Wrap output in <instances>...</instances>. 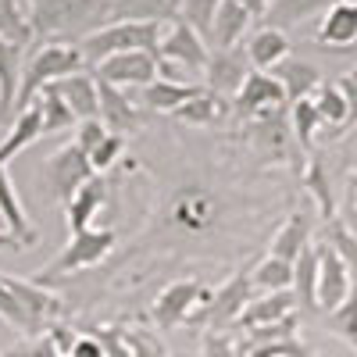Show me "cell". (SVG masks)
Masks as SVG:
<instances>
[{"label":"cell","mask_w":357,"mask_h":357,"mask_svg":"<svg viewBox=\"0 0 357 357\" xmlns=\"http://www.w3.org/2000/svg\"><path fill=\"white\" fill-rule=\"evenodd\" d=\"M161 33L165 29L158 22H104L89 36H82L75 47L82 54V65H97V61L114 57V54H132V50L154 54Z\"/></svg>","instance_id":"cell-4"},{"label":"cell","mask_w":357,"mask_h":357,"mask_svg":"<svg viewBox=\"0 0 357 357\" xmlns=\"http://www.w3.org/2000/svg\"><path fill=\"white\" fill-rule=\"evenodd\" d=\"M286 97H282V86L268 75V72H247V79L240 82V89H236V97L229 100V107L240 114V118H268L282 111Z\"/></svg>","instance_id":"cell-11"},{"label":"cell","mask_w":357,"mask_h":357,"mask_svg":"<svg viewBox=\"0 0 357 357\" xmlns=\"http://www.w3.org/2000/svg\"><path fill=\"white\" fill-rule=\"evenodd\" d=\"M22 61H25V47L15 40H0V132L15 118V93H18V79H22Z\"/></svg>","instance_id":"cell-19"},{"label":"cell","mask_w":357,"mask_h":357,"mask_svg":"<svg viewBox=\"0 0 357 357\" xmlns=\"http://www.w3.org/2000/svg\"><path fill=\"white\" fill-rule=\"evenodd\" d=\"M154 54H158V75L161 79H172V82H183V79H175V68H183V72H204L211 47H207L193 33V29H186L183 22H172L168 33H161Z\"/></svg>","instance_id":"cell-5"},{"label":"cell","mask_w":357,"mask_h":357,"mask_svg":"<svg viewBox=\"0 0 357 357\" xmlns=\"http://www.w3.org/2000/svg\"><path fill=\"white\" fill-rule=\"evenodd\" d=\"M104 200H107V178L104 175H89L86 183L72 193V200L65 204V211H68V236L82 232V229H93V218L100 215Z\"/></svg>","instance_id":"cell-18"},{"label":"cell","mask_w":357,"mask_h":357,"mask_svg":"<svg viewBox=\"0 0 357 357\" xmlns=\"http://www.w3.org/2000/svg\"><path fill=\"white\" fill-rule=\"evenodd\" d=\"M178 0H111L107 22H165L175 18Z\"/></svg>","instance_id":"cell-28"},{"label":"cell","mask_w":357,"mask_h":357,"mask_svg":"<svg viewBox=\"0 0 357 357\" xmlns=\"http://www.w3.org/2000/svg\"><path fill=\"white\" fill-rule=\"evenodd\" d=\"M4 250H22V243L15 240L8 229H0V254H4Z\"/></svg>","instance_id":"cell-47"},{"label":"cell","mask_w":357,"mask_h":357,"mask_svg":"<svg viewBox=\"0 0 357 357\" xmlns=\"http://www.w3.org/2000/svg\"><path fill=\"white\" fill-rule=\"evenodd\" d=\"M333 4H336V0H272L268 11H264V18H268L272 29H282V33H286L289 25H301L311 15H325Z\"/></svg>","instance_id":"cell-29"},{"label":"cell","mask_w":357,"mask_h":357,"mask_svg":"<svg viewBox=\"0 0 357 357\" xmlns=\"http://www.w3.org/2000/svg\"><path fill=\"white\" fill-rule=\"evenodd\" d=\"M318 111L314 100H296L293 104V139L301 143L304 154H314V139H318Z\"/></svg>","instance_id":"cell-36"},{"label":"cell","mask_w":357,"mask_h":357,"mask_svg":"<svg viewBox=\"0 0 357 357\" xmlns=\"http://www.w3.org/2000/svg\"><path fill=\"white\" fill-rule=\"evenodd\" d=\"M0 357H61V354H57L54 340H50V336L43 333V336H33V340H22L18 347L4 350Z\"/></svg>","instance_id":"cell-42"},{"label":"cell","mask_w":357,"mask_h":357,"mask_svg":"<svg viewBox=\"0 0 357 357\" xmlns=\"http://www.w3.org/2000/svg\"><path fill=\"white\" fill-rule=\"evenodd\" d=\"M122 151H126V139L122 136H104L93 151L86 154V161H89V168H93V175H104L107 168H114V161L122 158Z\"/></svg>","instance_id":"cell-38"},{"label":"cell","mask_w":357,"mask_h":357,"mask_svg":"<svg viewBox=\"0 0 357 357\" xmlns=\"http://www.w3.org/2000/svg\"><path fill=\"white\" fill-rule=\"evenodd\" d=\"M357 40V4L354 0H336V4L321 15L318 25V43L333 50H350Z\"/></svg>","instance_id":"cell-23"},{"label":"cell","mask_w":357,"mask_h":357,"mask_svg":"<svg viewBox=\"0 0 357 357\" xmlns=\"http://www.w3.org/2000/svg\"><path fill=\"white\" fill-rule=\"evenodd\" d=\"M250 275L247 272H236L229 282H222L211 296V304H207V333H225L229 325H236L240 311L250 304Z\"/></svg>","instance_id":"cell-15"},{"label":"cell","mask_w":357,"mask_h":357,"mask_svg":"<svg viewBox=\"0 0 357 357\" xmlns=\"http://www.w3.org/2000/svg\"><path fill=\"white\" fill-rule=\"evenodd\" d=\"M247 275H250V289L282 293V289H289V282H293V264H286V261H279V257H268V254H264Z\"/></svg>","instance_id":"cell-33"},{"label":"cell","mask_w":357,"mask_h":357,"mask_svg":"<svg viewBox=\"0 0 357 357\" xmlns=\"http://www.w3.org/2000/svg\"><path fill=\"white\" fill-rule=\"evenodd\" d=\"M250 65H247V57L240 47H232V50H211L207 54V65H204V89L207 93H215V97H225L232 100L236 97V89H240V82L247 79Z\"/></svg>","instance_id":"cell-14"},{"label":"cell","mask_w":357,"mask_h":357,"mask_svg":"<svg viewBox=\"0 0 357 357\" xmlns=\"http://www.w3.org/2000/svg\"><path fill=\"white\" fill-rule=\"evenodd\" d=\"M111 0H22L29 43H68L107 22Z\"/></svg>","instance_id":"cell-1"},{"label":"cell","mask_w":357,"mask_h":357,"mask_svg":"<svg viewBox=\"0 0 357 357\" xmlns=\"http://www.w3.org/2000/svg\"><path fill=\"white\" fill-rule=\"evenodd\" d=\"M200 82H172V79H154V82H146L143 86V93H139V104L146 111H161V114H175L178 107H183L186 100H193L200 93Z\"/></svg>","instance_id":"cell-25"},{"label":"cell","mask_w":357,"mask_h":357,"mask_svg":"<svg viewBox=\"0 0 357 357\" xmlns=\"http://www.w3.org/2000/svg\"><path fill=\"white\" fill-rule=\"evenodd\" d=\"M0 40H15L29 47V29L22 15V0H0Z\"/></svg>","instance_id":"cell-37"},{"label":"cell","mask_w":357,"mask_h":357,"mask_svg":"<svg viewBox=\"0 0 357 357\" xmlns=\"http://www.w3.org/2000/svg\"><path fill=\"white\" fill-rule=\"evenodd\" d=\"M93 340L100 343L104 357H129V340H126L122 325H104V329L93 333Z\"/></svg>","instance_id":"cell-41"},{"label":"cell","mask_w":357,"mask_h":357,"mask_svg":"<svg viewBox=\"0 0 357 357\" xmlns=\"http://www.w3.org/2000/svg\"><path fill=\"white\" fill-rule=\"evenodd\" d=\"M126 340H129V357H168V347L154 329H126Z\"/></svg>","instance_id":"cell-39"},{"label":"cell","mask_w":357,"mask_h":357,"mask_svg":"<svg viewBox=\"0 0 357 357\" xmlns=\"http://www.w3.org/2000/svg\"><path fill=\"white\" fill-rule=\"evenodd\" d=\"M61 304L57 293H50L36 279H15V275H0V321L25 340L43 336L47 325L57 318Z\"/></svg>","instance_id":"cell-2"},{"label":"cell","mask_w":357,"mask_h":357,"mask_svg":"<svg viewBox=\"0 0 357 357\" xmlns=\"http://www.w3.org/2000/svg\"><path fill=\"white\" fill-rule=\"evenodd\" d=\"M250 11L240 4V0H218L215 8V18H211V29H207V47L215 50H232L240 47L243 33L250 29Z\"/></svg>","instance_id":"cell-17"},{"label":"cell","mask_w":357,"mask_h":357,"mask_svg":"<svg viewBox=\"0 0 357 357\" xmlns=\"http://www.w3.org/2000/svg\"><path fill=\"white\" fill-rule=\"evenodd\" d=\"M72 72H82V54L75 43H43L33 50L29 61H22V79H18V93H15V114H22L40 89L54 86L57 79H65Z\"/></svg>","instance_id":"cell-3"},{"label":"cell","mask_w":357,"mask_h":357,"mask_svg":"<svg viewBox=\"0 0 357 357\" xmlns=\"http://www.w3.org/2000/svg\"><path fill=\"white\" fill-rule=\"evenodd\" d=\"M314 100V111H318V132L325 136H336V132H347L354 114H357V93H354V79L343 75L336 82H321V89L311 97Z\"/></svg>","instance_id":"cell-9"},{"label":"cell","mask_w":357,"mask_h":357,"mask_svg":"<svg viewBox=\"0 0 357 357\" xmlns=\"http://www.w3.org/2000/svg\"><path fill=\"white\" fill-rule=\"evenodd\" d=\"M229 100L225 97H215V93H207V89H200V93L193 100H186L183 107L175 111L178 122H186V126H218L229 118Z\"/></svg>","instance_id":"cell-30"},{"label":"cell","mask_w":357,"mask_h":357,"mask_svg":"<svg viewBox=\"0 0 357 357\" xmlns=\"http://www.w3.org/2000/svg\"><path fill=\"white\" fill-rule=\"evenodd\" d=\"M114 240H118V236H114L111 229H82V232H72L68 243H65V250L47 264L43 279L72 275V272H82V268L100 264V261L114 250Z\"/></svg>","instance_id":"cell-6"},{"label":"cell","mask_w":357,"mask_h":357,"mask_svg":"<svg viewBox=\"0 0 357 357\" xmlns=\"http://www.w3.org/2000/svg\"><path fill=\"white\" fill-rule=\"evenodd\" d=\"M50 89L57 93V100L72 111L75 122L97 118V82H93V75H89V72H72L65 79H57Z\"/></svg>","instance_id":"cell-22"},{"label":"cell","mask_w":357,"mask_h":357,"mask_svg":"<svg viewBox=\"0 0 357 357\" xmlns=\"http://www.w3.org/2000/svg\"><path fill=\"white\" fill-rule=\"evenodd\" d=\"M307 247H311V218L296 211L272 236V243H268V257H279V261L293 264L296 257H301V250H307Z\"/></svg>","instance_id":"cell-26"},{"label":"cell","mask_w":357,"mask_h":357,"mask_svg":"<svg viewBox=\"0 0 357 357\" xmlns=\"http://www.w3.org/2000/svg\"><path fill=\"white\" fill-rule=\"evenodd\" d=\"M215 8H218V0H178L175 4V22H183L186 29H193V33L207 43V29H211Z\"/></svg>","instance_id":"cell-35"},{"label":"cell","mask_w":357,"mask_h":357,"mask_svg":"<svg viewBox=\"0 0 357 357\" xmlns=\"http://www.w3.org/2000/svg\"><path fill=\"white\" fill-rule=\"evenodd\" d=\"M304 183H307V193L318 207V215L325 222H333L340 211H336V193H333V183H329V172L318 161V154H307V172H304Z\"/></svg>","instance_id":"cell-31"},{"label":"cell","mask_w":357,"mask_h":357,"mask_svg":"<svg viewBox=\"0 0 357 357\" xmlns=\"http://www.w3.org/2000/svg\"><path fill=\"white\" fill-rule=\"evenodd\" d=\"M97 122L111 132V136H129L143 126V111L136 100H129L126 89H114L97 82Z\"/></svg>","instance_id":"cell-13"},{"label":"cell","mask_w":357,"mask_h":357,"mask_svg":"<svg viewBox=\"0 0 357 357\" xmlns=\"http://www.w3.org/2000/svg\"><path fill=\"white\" fill-rule=\"evenodd\" d=\"M200 357H243L236 340L229 333H204V343H200Z\"/></svg>","instance_id":"cell-43"},{"label":"cell","mask_w":357,"mask_h":357,"mask_svg":"<svg viewBox=\"0 0 357 357\" xmlns=\"http://www.w3.org/2000/svg\"><path fill=\"white\" fill-rule=\"evenodd\" d=\"M40 136H43V132H40V114H36V107H25L22 114H15L11 126L4 129V139H0V165L8 168L11 158H18L25 146H33Z\"/></svg>","instance_id":"cell-27"},{"label":"cell","mask_w":357,"mask_h":357,"mask_svg":"<svg viewBox=\"0 0 357 357\" xmlns=\"http://www.w3.org/2000/svg\"><path fill=\"white\" fill-rule=\"evenodd\" d=\"M104 136H107V129L97 122V118H86V122H79V126H75V139H72V143L79 146L82 154H89V151H93V146L104 139Z\"/></svg>","instance_id":"cell-44"},{"label":"cell","mask_w":357,"mask_h":357,"mask_svg":"<svg viewBox=\"0 0 357 357\" xmlns=\"http://www.w3.org/2000/svg\"><path fill=\"white\" fill-rule=\"evenodd\" d=\"M93 82L114 86V89H132V86H146L158 79V54H146V50H132V54H114L104 57V61L93 65Z\"/></svg>","instance_id":"cell-8"},{"label":"cell","mask_w":357,"mask_h":357,"mask_svg":"<svg viewBox=\"0 0 357 357\" xmlns=\"http://www.w3.org/2000/svg\"><path fill=\"white\" fill-rule=\"evenodd\" d=\"M314 279H318V257H314V247L301 250V257L293 261V282H289V293L296 304H304L314 311Z\"/></svg>","instance_id":"cell-34"},{"label":"cell","mask_w":357,"mask_h":357,"mask_svg":"<svg viewBox=\"0 0 357 357\" xmlns=\"http://www.w3.org/2000/svg\"><path fill=\"white\" fill-rule=\"evenodd\" d=\"M318 279H314V311H336L343 301L354 296V264H347L329 243L314 247Z\"/></svg>","instance_id":"cell-7"},{"label":"cell","mask_w":357,"mask_h":357,"mask_svg":"<svg viewBox=\"0 0 357 357\" xmlns=\"http://www.w3.org/2000/svg\"><path fill=\"white\" fill-rule=\"evenodd\" d=\"M272 75L279 86H282V97L289 100V104H296V100H311L318 89H321V68L318 65H311V61H304V57H286L282 65H275Z\"/></svg>","instance_id":"cell-16"},{"label":"cell","mask_w":357,"mask_h":357,"mask_svg":"<svg viewBox=\"0 0 357 357\" xmlns=\"http://www.w3.org/2000/svg\"><path fill=\"white\" fill-rule=\"evenodd\" d=\"M247 65L254 72H272L275 65H282L289 57V36L282 33V29H272V25H261L257 33L250 36L247 43Z\"/></svg>","instance_id":"cell-24"},{"label":"cell","mask_w":357,"mask_h":357,"mask_svg":"<svg viewBox=\"0 0 357 357\" xmlns=\"http://www.w3.org/2000/svg\"><path fill=\"white\" fill-rule=\"evenodd\" d=\"M93 175V168H89L86 154L79 151L75 143L61 146V151H54L47 161H43V178H47V190L57 204H68L72 193L86 183V178Z\"/></svg>","instance_id":"cell-10"},{"label":"cell","mask_w":357,"mask_h":357,"mask_svg":"<svg viewBox=\"0 0 357 357\" xmlns=\"http://www.w3.org/2000/svg\"><path fill=\"white\" fill-rule=\"evenodd\" d=\"M197 304H204V286H200L197 279H178V282H172V286H165V289L158 293V301H154V307H151L154 325H158L161 333L178 329V325L193 314Z\"/></svg>","instance_id":"cell-12"},{"label":"cell","mask_w":357,"mask_h":357,"mask_svg":"<svg viewBox=\"0 0 357 357\" xmlns=\"http://www.w3.org/2000/svg\"><path fill=\"white\" fill-rule=\"evenodd\" d=\"M240 4L250 11V18H264V11H268V4H272V0H240Z\"/></svg>","instance_id":"cell-46"},{"label":"cell","mask_w":357,"mask_h":357,"mask_svg":"<svg viewBox=\"0 0 357 357\" xmlns=\"http://www.w3.org/2000/svg\"><path fill=\"white\" fill-rule=\"evenodd\" d=\"M65 357H104V350H100V343L93 336H75V343H72V350Z\"/></svg>","instance_id":"cell-45"},{"label":"cell","mask_w":357,"mask_h":357,"mask_svg":"<svg viewBox=\"0 0 357 357\" xmlns=\"http://www.w3.org/2000/svg\"><path fill=\"white\" fill-rule=\"evenodd\" d=\"M325 318H329V329H333L347 347H357V329H354V296H350V301H343L336 311H329Z\"/></svg>","instance_id":"cell-40"},{"label":"cell","mask_w":357,"mask_h":357,"mask_svg":"<svg viewBox=\"0 0 357 357\" xmlns=\"http://www.w3.org/2000/svg\"><path fill=\"white\" fill-rule=\"evenodd\" d=\"M296 314V301L293 293L282 289V293H261V296H250V304L240 311L236 325L247 333V329H261V325H275L282 318H293Z\"/></svg>","instance_id":"cell-21"},{"label":"cell","mask_w":357,"mask_h":357,"mask_svg":"<svg viewBox=\"0 0 357 357\" xmlns=\"http://www.w3.org/2000/svg\"><path fill=\"white\" fill-rule=\"evenodd\" d=\"M0 218L8 222V232L22 243V250H25V247H33V243L40 240V232H36L33 222H29L25 204H22L15 183H11V172H8L4 165H0Z\"/></svg>","instance_id":"cell-20"},{"label":"cell","mask_w":357,"mask_h":357,"mask_svg":"<svg viewBox=\"0 0 357 357\" xmlns=\"http://www.w3.org/2000/svg\"><path fill=\"white\" fill-rule=\"evenodd\" d=\"M29 107H36V114H40V132L43 136H50V132H61V129H75V118H72V111L57 100V93L47 86V89H40V93L33 97V104Z\"/></svg>","instance_id":"cell-32"}]
</instances>
